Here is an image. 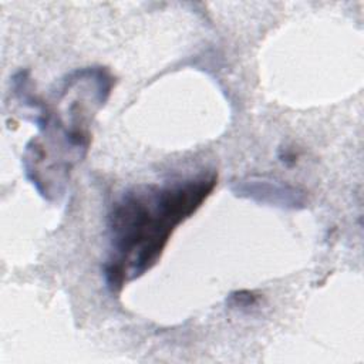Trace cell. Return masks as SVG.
<instances>
[{
	"instance_id": "cell-2",
	"label": "cell",
	"mask_w": 364,
	"mask_h": 364,
	"mask_svg": "<svg viewBox=\"0 0 364 364\" xmlns=\"http://www.w3.org/2000/svg\"><path fill=\"white\" fill-rule=\"evenodd\" d=\"M112 77L107 68L87 67L68 74L58 90L57 102L64 111L53 108L28 91L30 81L20 82L14 91L24 105L36 111L34 122L40 134L24 151L26 176L43 198L61 195L73 166L81 161L90 146L88 125L94 112L108 100Z\"/></svg>"
},
{
	"instance_id": "cell-4",
	"label": "cell",
	"mask_w": 364,
	"mask_h": 364,
	"mask_svg": "<svg viewBox=\"0 0 364 364\" xmlns=\"http://www.w3.org/2000/svg\"><path fill=\"white\" fill-rule=\"evenodd\" d=\"M230 300L235 307H249L256 303V296H253V293L250 291H237L230 294Z\"/></svg>"
},
{
	"instance_id": "cell-1",
	"label": "cell",
	"mask_w": 364,
	"mask_h": 364,
	"mask_svg": "<svg viewBox=\"0 0 364 364\" xmlns=\"http://www.w3.org/2000/svg\"><path fill=\"white\" fill-rule=\"evenodd\" d=\"M218 183L215 171L128 189L108 213L111 255L104 264L111 291L152 269L178 225L192 216Z\"/></svg>"
},
{
	"instance_id": "cell-3",
	"label": "cell",
	"mask_w": 364,
	"mask_h": 364,
	"mask_svg": "<svg viewBox=\"0 0 364 364\" xmlns=\"http://www.w3.org/2000/svg\"><path fill=\"white\" fill-rule=\"evenodd\" d=\"M232 191L240 198H249L259 203L279 206L282 209H301L307 203L306 192L284 182L266 178H247L237 181Z\"/></svg>"
},
{
	"instance_id": "cell-5",
	"label": "cell",
	"mask_w": 364,
	"mask_h": 364,
	"mask_svg": "<svg viewBox=\"0 0 364 364\" xmlns=\"http://www.w3.org/2000/svg\"><path fill=\"white\" fill-rule=\"evenodd\" d=\"M279 158H280V161H282L283 164H286V165H293V164H296V161H297V155H296L294 152L289 151V149H284L283 154L279 155Z\"/></svg>"
}]
</instances>
